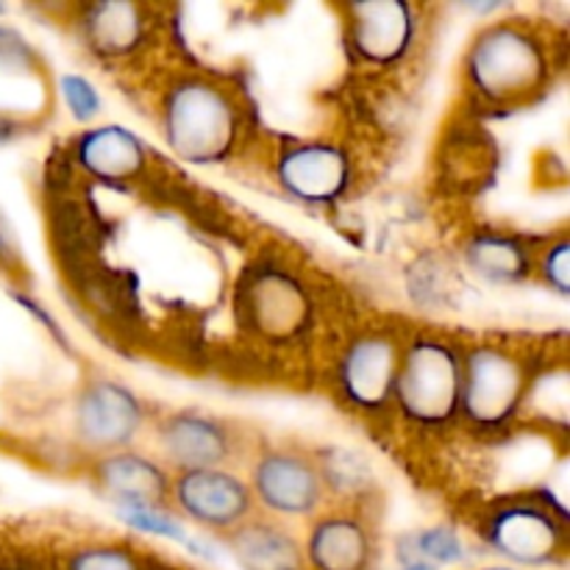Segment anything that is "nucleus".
<instances>
[{
	"label": "nucleus",
	"instance_id": "1",
	"mask_svg": "<svg viewBox=\"0 0 570 570\" xmlns=\"http://www.w3.org/2000/svg\"><path fill=\"white\" fill-rule=\"evenodd\" d=\"M551 45L521 20L490 22L465 53V87L488 106H521L549 87Z\"/></svg>",
	"mask_w": 570,
	"mask_h": 570
},
{
	"label": "nucleus",
	"instance_id": "2",
	"mask_svg": "<svg viewBox=\"0 0 570 570\" xmlns=\"http://www.w3.org/2000/svg\"><path fill=\"white\" fill-rule=\"evenodd\" d=\"M161 131L178 159L215 165L237 148L243 117L228 89L209 78L187 76L170 83L161 98Z\"/></svg>",
	"mask_w": 570,
	"mask_h": 570
},
{
	"label": "nucleus",
	"instance_id": "3",
	"mask_svg": "<svg viewBox=\"0 0 570 570\" xmlns=\"http://www.w3.org/2000/svg\"><path fill=\"white\" fill-rule=\"evenodd\" d=\"M462 356L440 337L410 340L401 351L393 401L421 429H445L460 417Z\"/></svg>",
	"mask_w": 570,
	"mask_h": 570
},
{
	"label": "nucleus",
	"instance_id": "4",
	"mask_svg": "<svg viewBox=\"0 0 570 570\" xmlns=\"http://www.w3.org/2000/svg\"><path fill=\"white\" fill-rule=\"evenodd\" d=\"M529 395V367L512 351L479 345L462 356L460 415L479 432L510 426Z\"/></svg>",
	"mask_w": 570,
	"mask_h": 570
},
{
	"label": "nucleus",
	"instance_id": "5",
	"mask_svg": "<svg viewBox=\"0 0 570 570\" xmlns=\"http://www.w3.org/2000/svg\"><path fill=\"white\" fill-rule=\"evenodd\" d=\"M482 540L518 566H549L568 554V512L540 495H518L482 518Z\"/></svg>",
	"mask_w": 570,
	"mask_h": 570
},
{
	"label": "nucleus",
	"instance_id": "6",
	"mask_svg": "<svg viewBox=\"0 0 570 570\" xmlns=\"http://www.w3.org/2000/svg\"><path fill=\"white\" fill-rule=\"evenodd\" d=\"M239 315L271 343H293L312 323V298L304 284L282 267H259L239 289Z\"/></svg>",
	"mask_w": 570,
	"mask_h": 570
},
{
	"label": "nucleus",
	"instance_id": "7",
	"mask_svg": "<svg viewBox=\"0 0 570 570\" xmlns=\"http://www.w3.org/2000/svg\"><path fill=\"white\" fill-rule=\"evenodd\" d=\"M170 504L187 521L212 532H234L254 518V495L248 482L226 468L178 471L170 476Z\"/></svg>",
	"mask_w": 570,
	"mask_h": 570
},
{
	"label": "nucleus",
	"instance_id": "8",
	"mask_svg": "<svg viewBox=\"0 0 570 570\" xmlns=\"http://www.w3.org/2000/svg\"><path fill=\"white\" fill-rule=\"evenodd\" d=\"M248 488L271 515L309 518L326 501L317 462L295 449H267L250 465Z\"/></svg>",
	"mask_w": 570,
	"mask_h": 570
},
{
	"label": "nucleus",
	"instance_id": "9",
	"mask_svg": "<svg viewBox=\"0 0 570 570\" xmlns=\"http://www.w3.org/2000/svg\"><path fill=\"white\" fill-rule=\"evenodd\" d=\"M401 351L404 343L390 332H367L351 340L340 356L337 384L354 410L371 415L387 410L399 379Z\"/></svg>",
	"mask_w": 570,
	"mask_h": 570
},
{
	"label": "nucleus",
	"instance_id": "10",
	"mask_svg": "<svg viewBox=\"0 0 570 570\" xmlns=\"http://www.w3.org/2000/svg\"><path fill=\"white\" fill-rule=\"evenodd\" d=\"M76 434L98 456L128 449L142 429L145 406L137 395L111 379L87 384L76 401Z\"/></svg>",
	"mask_w": 570,
	"mask_h": 570
},
{
	"label": "nucleus",
	"instance_id": "11",
	"mask_svg": "<svg viewBox=\"0 0 570 570\" xmlns=\"http://www.w3.org/2000/svg\"><path fill=\"white\" fill-rule=\"evenodd\" d=\"M161 465L178 471H200V468H223L237 454V434L228 423L206 415V412H173L156 423Z\"/></svg>",
	"mask_w": 570,
	"mask_h": 570
},
{
	"label": "nucleus",
	"instance_id": "12",
	"mask_svg": "<svg viewBox=\"0 0 570 570\" xmlns=\"http://www.w3.org/2000/svg\"><path fill=\"white\" fill-rule=\"evenodd\" d=\"M348 14V42L362 61L376 67H393L415 45L417 17L410 3L401 0H371L345 6Z\"/></svg>",
	"mask_w": 570,
	"mask_h": 570
},
{
	"label": "nucleus",
	"instance_id": "13",
	"mask_svg": "<svg viewBox=\"0 0 570 570\" xmlns=\"http://www.w3.org/2000/svg\"><path fill=\"white\" fill-rule=\"evenodd\" d=\"M276 181L304 204H332L351 184V159L340 145L298 142L276 159Z\"/></svg>",
	"mask_w": 570,
	"mask_h": 570
},
{
	"label": "nucleus",
	"instance_id": "14",
	"mask_svg": "<svg viewBox=\"0 0 570 570\" xmlns=\"http://www.w3.org/2000/svg\"><path fill=\"white\" fill-rule=\"evenodd\" d=\"M92 476L120 510H167L170 504V473L154 456L128 449L104 454L95 460Z\"/></svg>",
	"mask_w": 570,
	"mask_h": 570
},
{
	"label": "nucleus",
	"instance_id": "15",
	"mask_svg": "<svg viewBox=\"0 0 570 570\" xmlns=\"http://www.w3.org/2000/svg\"><path fill=\"white\" fill-rule=\"evenodd\" d=\"M373 554V532L360 512H323L306 534L304 560L312 570H367Z\"/></svg>",
	"mask_w": 570,
	"mask_h": 570
},
{
	"label": "nucleus",
	"instance_id": "16",
	"mask_svg": "<svg viewBox=\"0 0 570 570\" xmlns=\"http://www.w3.org/2000/svg\"><path fill=\"white\" fill-rule=\"evenodd\" d=\"M72 159L87 176L109 184L134 181L148 167V148L134 131L122 126H98L76 139Z\"/></svg>",
	"mask_w": 570,
	"mask_h": 570
},
{
	"label": "nucleus",
	"instance_id": "17",
	"mask_svg": "<svg viewBox=\"0 0 570 570\" xmlns=\"http://www.w3.org/2000/svg\"><path fill=\"white\" fill-rule=\"evenodd\" d=\"M226 543L243 570H306L301 540L271 518L254 515L228 532Z\"/></svg>",
	"mask_w": 570,
	"mask_h": 570
},
{
	"label": "nucleus",
	"instance_id": "18",
	"mask_svg": "<svg viewBox=\"0 0 570 570\" xmlns=\"http://www.w3.org/2000/svg\"><path fill=\"white\" fill-rule=\"evenodd\" d=\"M83 39L100 56H128L148 33V11L137 3H98L83 11Z\"/></svg>",
	"mask_w": 570,
	"mask_h": 570
},
{
	"label": "nucleus",
	"instance_id": "19",
	"mask_svg": "<svg viewBox=\"0 0 570 570\" xmlns=\"http://www.w3.org/2000/svg\"><path fill=\"white\" fill-rule=\"evenodd\" d=\"M465 259L479 276L490 282H521L523 276L532 273V250L523 245V239L510 237L499 232H482L465 245Z\"/></svg>",
	"mask_w": 570,
	"mask_h": 570
},
{
	"label": "nucleus",
	"instance_id": "20",
	"mask_svg": "<svg viewBox=\"0 0 570 570\" xmlns=\"http://www.w3.org/2000/svg\"><path fill=\"white\" fill-rule=\"evenodd\" d=\"M410 562H421V566H443V562H454L462 557V543L451 529H432V532L412 534L410 538Z\"/></svg>",
	"mask_w": 570,
	"mask_h": 570
},
{
	"label": "nucleus",
	"instance_id": "21",
	"mask_svg": "<svg viewBox=\"0 0 570 570\" xmlns=\"http://www.w3.org/2000/svg\"><path fill=\"white\" fill-rule=\"evenodd\" d=\"M67 570H145L142 560L126 546H87L67 560Z\"/></svg>",
	"mask_w": 570,
	"mask_h": 570
},
{
	"label": "nucleus",
	"instance_id": "22",
	"mask_svg": "<svg viewBox=\"0 0 570 570\" xmlns=\"http://www.w3.org/2000/svg\"><path fill=\"white\" fill-rule=\"evenodd\" d=\"M532 271L538 273V278L546 284V287L557 289L560 295H568V289H570V243H568L566 234L557 239H551V243H546V248L540 250V256L534 259Z\"/></svg>",
	"mask_w": 570,
	"mask_h": 570
},
{
	"label": "nucleus",
	"instance_id": "23",
	"mask_svg": "<svg viewBox=\"0 0 570 570\" xmlns=\"http://www.w3.org/2000/svg\"><path fill=\"white\" fill-rule=\"evenodd\" d=\"M61 89V98H65L67 109L72 111V117L81 122H89L98 117L100 111V95L87 78L81 76H65L59 83Z\"/></svg>",
	"mask_w": 570,
	"mask_h": 570
},
{
	"label": "nucleus",
	"instance_id": "24",
	"mask_svg": "<svg viewBox=\"0 0 570 570\" xmlns=\"http://www.w3.org/2000/svg\"><path fill=\"white\" fill-rule=\"evenodd\" d=\"M120 512L131 527L142 529V532L181 540V527L167 515V510H137V507H128V510H120Z\"/></svg>",
	"mask_w": 570,
	"mask_h": 570
},
{
	"label": "nucleus",
	"instance_id": "25",
	"mask_svg": "<svg viewBox=\"0 0 570 570\" xmlns=\"http://www.w3.org/2000/svg\"><path fill=\"white\" fill-rule=\"evenodd\" d=\"M404 570H434L432 566H421V562H412V566H406Z\"/></svg>",
	"mask_w": 570,
	"mask_h": 570
},
{
	"label": "nucleus",
	"instance_id": "26",
	"mask_svg": "<svg viewBox=\"0 0 570 570\" xmlns=\"http://www.w3.org/2000/svg\"><path fill=\"white\" fill-rule=\"evenodd\" d=\"M484 570H518V568H484Z\"/></svg>",
	"mask_w": 570,
	"mask_h": 570
},
{
	"label": "nucleus",
	"instance_id": "27",
	"mask_svg": "<svg viewBox=\"0 0 570 570\" xmlns=\"http://www.w3.org/2000/svg\"><path fill=\"white\" fill-rule=\"evenodd\" d=\"M0 254H3V239H0Z\"/></svg>",
	"mask_w": 570,
	"mask_h": 570
}]
</instances>
